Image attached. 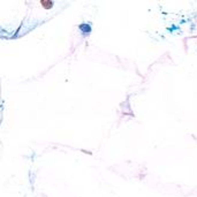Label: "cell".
I'll use <instances>...</instances> for the list:
<instances>
[{"instance_id": "6da1fadb", "label": "cell", "mask_w": 197, "mask_h": 197, "mask_svg": "<svg viewBox=\"0 0 197 197\" xmlns=\"http://www.w3.org/2000/svg\"><path fill=\"white\" fill-rule=\"evenodd\" d=\"M40 4H42V6H43L45 9H51V8L53 7V5H54V2H53V1H50V0H46V1L42 0Z\"/></svg>"}, {"instance_id": "7a4b0ae2", "label": "cell", "mask_w": 197, "mask_h": 197, "mask_svg": "<svg viewBox=\"0 0 197 197\" xmlns=\"http://www.w3.org/2000/svg\"><path fill=\"white\" fill-rule=\"evenodd\" d=\"M80 27H81V29L83 30V25H80ZM84 28H85L84 30H85L87 32H89V31H90V28H89V25H84Z\"/></svg>"}]
</instances>
